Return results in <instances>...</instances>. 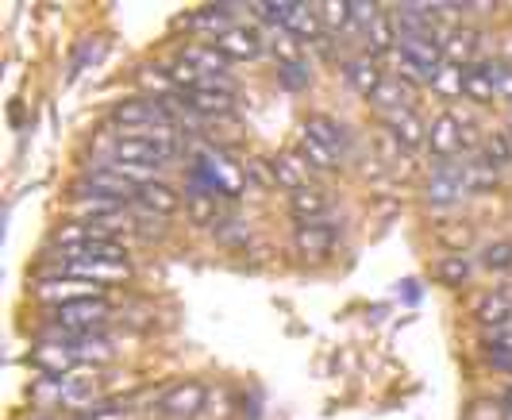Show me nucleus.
I'll return each instance as SVG.
<instances>
[{
    "instance_id": "1",
    "label": "nucleus",
    "mask_w": 512,
    "mask_h": 420,
    "mask_svg": "<svg viewBox=\"0 0 512 420\" xmlns=\"http://www.w3.org/2000/svg\"><path fill=\"white\" fill-rule=\"evenodd\" d=\"M112 124H120L128 135H143L174 128V112H170V101L162 97H143V101H124L112 108Z\"/></svg>"
},
{
    "instance_id": "2",
    "label": "nucleus",
    "mask_w": 512,
    "mask_h": 420,
    "mask_svg": "<svg viewBox=\"0 0 512 420\" xmlns=\"http://www.w3.org/2000/svg\"><path fill=\"white\" fill-rule=\"evenodd\" d=\"M108 316H112V305H108L104 297H93V301H74V305L51 309V324H54V332H70L77 343L81 336L101 332Z\"/></svg>"
},
{
    "instance_id": "3",
    "label": "nucleus",
    "mask_w": 512,
    "mask_h": 420,
    "mask_svg": "<svg viewBox=\"0 0 512 420\" xmlns=\"http://www.w3.org/2000/svg\"><path fill=\"white\" fill-rule=\"evenodd\" d=\"M397 47H401V62H409L412 70H420L428 81H436L439 66L447 58L436 35H397Z\"/></svg>"
},
{
    "instance_id": "4",
    "label": "nucleus",
    "mask_w": 512,
    "mask_h": 420,
    "mask_svg": "<svg viewBox=\"0 0 512 420\" xmlns=\"http://www.w3.org/2000/svg\"><path fill=\"white\" fill-rule=\"evenodd\" d=\"M35 297L47 301L51 309H58V305H74V301L104 297V286L89 282V278H43V282L35 286Z\"/></svg>"
},
{
    "instance_id": "5",
    "label": "nucleus",
    "mask_w": 512,
    "mask_h": 420,
    "mask_svg": "<svg viewBox=\"0 0 512 420\" xmlns=\"http://www.w3.org/2000/svg\"><path fill=\"white\" fill-rule=\"evenodd\" d=\"M205 397L208 390L201 382H178V386H170L166 394L158 397V413L166 420H193L205 409Z\"/></svg>"
},
{
    "instance_id": "6",
    "label": "nucleus",
    "mask_w": 512,
    "mask_h": 420,
    "mask_svg": "<svg viewBox=\"0 0 512 420\" xmlns=\"http://www.w3.org/2000/svg\"><path fill=\"white\" fill-rule=\"evenodd\" d=\"M185 105L193 112H205V116H228L235 105V85L224 78H208L201 89L185 93Z\"/></svg>"
},
{
    "instance_id": "7",
    "label": "nucleus",
    "mask_w": 512,
    "mask_h": 420,
    "mask_svg": "<svg viewBox=\"0 0 512 420\" xmlns=\"http://www.w3.org/2000/svg\"><path fill=\"white\" fill-rule=\"evenodd\" d=\"M85 189L89 193H101V197H112V201H139V182H131L124 170L116 166H101V170H89L85 174Z\"/></svg>"
},
{
    "instance_id": "8",
    "label": "nucleus",
    "mask_w": 512,
    "mask_h": 420,
    "mask_svg": "<svg viewBox=\"0 0 512 420\" xmlns=\"http://www.w3.org/2000/svg\"><path fill=\"white\" fill-rule=\"evenodd\" d=\"M62 255H70V263H108L128 266V251L120 239H85L74 247H62Z\"/></svg>"
},
{
    "instance_id": "9",
    "label": "nucleus",
    "mask_w": 512,
    "mask_h": 420,
    "mask_svg": "<svg viewBox=\"0 0 512 420\" xmlns=\"http://www.w3.org/2000/svg\"><path fill=\"white\" fill-rule=\"evenodd\" d=\"M466 193H470V189L462 182V170H455V166H439L436 174H432V182L424 185V197H428V205H436V209L455 205Z\"/></svg>"
},
{
    "instance_id": "10",
    "label": "nucleus",
    "mask_w": 512,
    "mask_h": 420,
    "mask_svg": "<svg viewBox=\"0 0 512 420\" xmlns=\"http://www.w3.org/2000/svg\"><path fill=\"white\" fill-rule=\"evenodd\" d=\"M31 363L43 370V374H51V378H62V374H70L81 359H77L74 343L54 340V343H39V347L31 351Z\"/></svg>"
},
{
    "instance_id": "11",
    "label": "nucleus",
    "mask_w": 512,
    "mask_h": 420,
    "mask_svg": "<svg viewBox=\"0 0 512 420\" xmlns=\"http://www.w3.org/2000/svg\"><path fill=\"white\" fill-rule=\"evenodd\" d=\"M428 147H432V155L439 158H451L462 151V120L459 116H451V112H443L432 120V128H428Z\"/></svg>"
},
{
    "instance_id": "12",
    "label": "nucleus",
    "mask_w": 512,
    "mask_h": 420,
    "mask_svg": "<svg viewBox=\"0 0 512 420\" xmlns=\"http://www.w3.org/2000/svg\"><path fill=\"white\" fill-rule=\"evenodd\" d=\"M216 47L228 62H247V58H258L262 54V39H258L251 27H231L224 35H216Z\"/></svg>"
},
{
    "instance_id": "13",
    "label": "nucleus",
    "mask_w": 512,
    "mask_h": 420,
    "mask_svg": "<svg viewBox=\"0 0 512 420\" xmlns=\"http://www.w3.org/2000/svg\"><path fill=\"white\" fill-rule=\"evenodd\" d=\"M385 135L389 139H397V147H420V143H428V128L416 120V112H393V116H385Z\"/></svg>"
},
{
    "instance_id": "14",
    "label": "nucleus",
    "mask_w": 512,
    "mask_h": 420,
    "mask_svg": "<svg viewBox=\"0 0 512 420\" xmlns=\"http://www.w3.org/2000/svg\"><path fill=\"white\" fill-rule=\"evenodd\" d=\"M289 209H293V216L301 220V224H320L324 216H328V209H332V197L324 193V189H301V193H293L289 197Z\"/></svg>"
},
{
    "instance_id": "15",
    "label": "nucleus",
    "mask_w": 512,
    "mask_h": 420,
    "mask_svg": "<svg viewBox=\"0 0 512 420\" xmlns=\"http://www.w3.org/2000/svg\"><path fill=\"white\" fill-rule=\"evenodd\" d=\"M370 105L382 108V116H393V112H409L412 85L401 78V74H397V78H385L382 85H378V93L370 97Z\"/></svg>"
},
{
    "instance_id": "16",
    "label": "nucleus",
    "mask_w": 512,
    "mask_h": 420,
    "mask_svg": "<svg viewBox=\"0 0 512 420\" xmlns=\"http://www.w3.org/2000/svg\"><path fill=\"white\" fill-rule=\"evenodd\" d=\"M293 243H297V251H301L305 259H320V255L332 251L335 228L332 224H301V228L293 232Z\"/></svg>"
},
{
    "instance_id": "17",
    "label": "nucleus",
    "mask_w": 512,
    "mask_h": 420,
    "mask_svg": "<svg viewBox=\"0 0 512 420\" xmlns=\"http://www.w3.org/2000/svg\"><path fill=\"white\" fill-rule=\"evenodd\" d=\"M282 31H289L293 39H305V43H316V39H324L316 4H293V8H289V16H285Z\"/></svg>"
},
{
    "instance_id": "18",
    "label": "nucleus",
    "mask_w": 512,
    "mask_h": 420,
    "mask_svg": "<svg viewBox=\"0 0 512 420\" xmlns=\"http://www.w3.org/2000/svg\"><path fill=\"white\" fill-rule=\"evenodd\" d=\"M462 97H470L474 105H489L497 97L493 66H466L462 70Z\"/></svg>"
},
{
    "instance_id": "19",
    "label": "nucleus",
    "mask_w": 512,
    "mask_h": 420,
    "mask_svg": "<svg viewBox=\"0 0 512 420\" xmlns=\"http://www.w3.org/2000/svg\"><path fill=\"white\" fill-rule=\"evenodd\" d=\"M185 209H189V220H193V224L208 228V224H216V220H220V193L193 185V189L185 193Z\"/></svg>"
},
{
    "instance_id": "20",
    "label": "nucleus",
    "mask_w": 512,
    "mask_h": 420,
    "mask_svg": "<svg viewBox=\"0 0 512 420\" xmlns=\"http://www.w3.org/2000/svg\"><path fill=\"white\" fill-rule=\"evenodd\" d=\"M139 205L154 216H174L181 209V197L162 182H143L139 185Z\"/></svg>"
},
{
    "instance_id": "21",
    "label": "nucleus",
    "mask_w": 512,
    "mask_h": 420,
    "mask_svg": "<svg viewBox=\"0 0 512 420\" xmlns=\"http://www.w3.org/2000/svg\"><path fill=\"white\" fill-rule=\"evenodd\" d=\"M347 81H351V85H355V89L362 93V97L370 101V97L378 93V85H382L385 78H382V70H378V62L362 54V58H351V62H347Z\"/></svg>"
},
{
    "instance_id": "22",
    "label": "nucleus",
    "mask_w": 512,
    "mask_h": 420,
    "mask_svg": "<svg viewBox=\"0 0 512 420\" xmlns=\"http://www.w3.org/2000/svg\"><path fill=\"white\" fill-rule=\"evenodd\" d=\"M432 236H436V243H443L447 251H466L470 243H474V228L466 224V220H439V224H432Z\"/></svg>"
},
{
    "instance_id": "23",
    "label": "nucleus",
    "mask_w": 512,
    "mask_h": 420,
    "mask_svg": "<svg viewBox=\"0 0 512 420\" xmlns=\"http://www.w3.org/2000/svg\"><path fill=\"white\" fill-rule=\"evenodd\" d=\"M305 132L316 135L324 147H332V151H343L347 147V132H343V124H335L332 116H324V112H312L305 120Z\"/></svg>"
},
{
    "instance_id": "24",
    "label": "nucleus",
    "mask_w": 512,
    "mask_h": 420,
    "mask_svg": "<svg viewBox=\"0 0 512 420\" xmlns=\"http://www.w3.org/2000/svg\"><path fill=\"white\" fill-rule=\"evenodd\" d=\"M274 174H278V185L282 189H289V193H301V189H308V166L301 155H282L274 158Z\"/></svg>"
},
{
    "instance_id": "25",
    "label": "nucleus",
    "mask_w": 512,
    "mask_h": 420,
    "mask_svg": "<svg viewBox=\"0 0 512 420\" xmlns=\"http://www.w3.org/2000/svg\"><path fill=\"white\" fill-rule=\"evenodd\" d=\"M478 320L489 324V328H505L512 324V297L509 293H489L478 301Z\"/></svg>"
},
{
    "instance_id": "26",
    "label": "nucleus",
    "mask_w": 512,
    "mask_h": 420,
    "mask_svg": "<svg viewBox=\"0 0 512 420\" xmlns=\"http://www.w3.org/2000/svg\"><path fill=\"white\" fill-rule=\"evenodd\" d=\"M297 155L305 158L312 170H324V174H328V170H335V151H332V147H324L316 135H308V132L301 135V143H297Z\"/></svg>"
},
{
    "instance_id": "27",
    "label": "nucleus",
    "mask_w": 512,
    "mask_h": 420,
    "mask_svg": "<svg viewBox=\"0 0 512 420\" xmlns=\"http://www.w3.org/2000/svg\"><path fill=\"white\" fill-rule=\"evenodd\" d=\"M181 58H185V62H193V66H197L201 74H208V78H212V74H224V66H228V58L220 54V47H216V43H212V47L197 43V47H189Z\"/></svg>"
},
{
    "instance_id": "28",
    "label": "nucleus",
    "mask_w": 512,
    "mask_h": 420,
    "mask_svg": "<svg viewBox=\"0 0 512 420\" xmlns=\"http://www.w3.org/2000/svg\"><path fill=\"white\" fill-rule=\"evenodd\" d=\"M474 51H478V31L474 27H455L443 43V54L451 62H466V58H474Z\"/></svg>"
},
{
    "instance_id": "29",
    "label": "nucleus",
    "mask_w": 512,
    "mask_h": 420,
    "mask_svg": "<svg viewBox=\"0 0 512 420\" xmlns=\"http://www.w3.org/2000/svg\"><path fill=\"white\" fill-rule=\"evenodd\" d=\"M462 182H466V189H493V185H497V166H493L486 155L470 158V162L462 166Z\"/></svg>"
},
{
    "instance_id": "30",
    "label": "nucleus",
    "mask_w": 512,
    "mask_h": 420,
    "mask_svg": "<svg viewBox=\"0 0 512 420\" xmlns=\"http://www.w3.org/2000/svg\"><path fill=\"white\" fill-rule=\"evenodd\" d=\"M482 155H486L493 166H505V162H512V135H509V128H501V132H489L486 139H482Z\"/></svg>"
},
{
    "instance_id": "31",
    "label": "nucleus",
    "mask_w": 512,
    "mask_h": 420,
    "mask_svg": "<svg viewBox=\"0 0 512 420\" xmlns=\"http://www.w3.org/2000/svg\"><path fill=\"white\" fill-rule=\"evenodd\" d=\"M243 178H251V182L262 185V189H278V174H274V162H270V158H247Z\"/></svg>"
},
{
    "instance_id": "32",
    "label": "nucleus",
    "mask_w": 512,
    "mask_h": 420,
    "mask_svg": "<svg viewBox=\"0 0 512 420\" xmlns=\"http://www.w3.org/2000/svg\"><path fill=\"white\" fill-rule=\"evenodd\" d=\"M482 266L486 270H512V239H497V243H489L486 251H482Z\"/></svg>"
},
{
    "instance_id": "33",
    "label": "nucleus",
    "mask_w": 512,
    "mask_h": 420,
    "mask_svg": "<svg viewBox=\"0 0 512 420\" xmlns=\"http://www.w3.org/2000/svg\"><path fill=\"white\" fill-rule=\"evenodd\" d=\"M74 351L81 363H93V359H97V363H108V359H112V347H108L101 336H81V340L74 343Z\"/></svg>"
},
{
    "instance_id": "34",
    "label": "nucleus",
    "mask_w": 512,
    "mask_h": 420,
    "mask_svg": "<svg viewBox=\"0 0 512 420\" xmlns=\"http://www.w3.org/2000/svg\"><path fill=\"white\" fill-rule=\"evenodd\" d=\"M436 278L439 282H447V286H462V282L470 278V259H462V255L443 259V263L436 266Z\"/></svg>"
},
{
    "instance_id": "35",
    "label": "nucleus",
    "mask_w": 512,
    "mask_h": 420,
    "mask_svg": "<svg viewBox=\"0 0 512 420\" xmlns=\"http://www.w3.org/2000/svg\"><path fill=\"white\" fill-rule=\"evenodd\" d=\"M228 16H231L228 8H201V12H197V16H189L185 24H189V27H208V31H220V35H224V31H231Z\"/></svg>"
},
{
    "instance_id": "36",
    "label": "nucleus",
    "mask_w": 512,
    "mask_h": 420,
    "mask_svg": "<svg viewBox=\"0 0 512 420\" xmlns=\"http://www.w3.org/2000/svg\"><path fill=\"white\" fill-rule=\"evenodd\" d=\"M366 35H370V47H374V51L382 54V51H389V47H397V27L389 24V20H378V24L370 27V31H366Z\"/></svg>"
},
{
    "instance_id": "37",
    "label": "nucleus",
    "mask_w": 512,
    "mask_h": 420,
    "mask_svg": "<svg viewBox=\"0 0 512 420\" xmlns=\"http://www.w3.org/2000/svg\"><path fill=\"white\" fill-rule=\"evenodd\" d=\"M131 413L124 405H85L74 420H128Z\"/></svg>"
},
{
    "instance_id": "38",
    "label": "nucleus",
    "mask_w": 512,
    "mask_h": 420,
    "mask_svg": "<svg viewBox=\"0 0 512 420\" xmlns=\"http://www.w3.org/2000/svg\"><path fill=\"white\" fill-rule=\"evenodd\" d=\"M316 12L328 20V24H335V27H343V24H351V4L347 0H328V4H316Z\"/></svg>"
},
{
    "instance_id": "39",
    "label": "nucleus",
    "mask_w": 512,
    "mask_h": 420,
    "mask_svg": "<svg viewBox=\"0 0 512 420\" xmlns=\"http://www.w3.org/2000/svg\"><path fill=\"white\" fill-rule=\"evenodd\" d=\"M278 74H282V81L289 85V89H305L308 81H312L308 78V70H305V62H285Z\"/></svg>"
},
{
    "instance_id": "40",
    "label": "nucleus",
    "mask_w": 512,
    "mask_h": 420,
    "mask_svg": "<svg viewBox=\"0 0 512 420\" xmlns=\"http://www.w3.org/2000/svg\"><path fill=\"white\" fill-rule=\"evenodd\" d=\"M351 20L370 31V27L382 20V16H378V4H362V0H351Z\"/></svg>"
},
{
    "instance_id": "41",
    "label": "nucleus",
    "mask_w": 512,
    "mask_h": 420,
    "mask_svg": "<svg viewBox=\"0 0 512 420\" xmlns=\"http://www.w3.org/2000/svg\"><path fill=\"white\" fill-rule=\"evenodd\" d=\"M274 54L282 58V66H285V62H301V47H297V39H293L289 31H282V35H278V43H274Z\"/></svg>"
},
{
    "instance_id": "42",
    "label": "nucleus",
    "mask_w": 512,
    "mask_h": 420,
    "mask_svg": "<svg viewBox=\"0 0 512 420\" xmlns=\"http://www.w3.org/2000/svg\"><path fill=\"white\" fill-rule=\"evenodd\" d=\"M432 85L443 89V93H462V70L459 66H447V70H439Z\"/></svg>"
},
{
    "instance_id": "43",
    "label": "nucleus",
    "mask_w": 512,
    "mask_h": 420,
    "mask_svg": "<svg viewBox=\"0 0 512 420\" xmlns=\"http://www.w3.org/2000/svg\"><path fill=\"white\" fill-rule=\"evenodd\" d=\"M489 363L497 370H512V347H501V343H489Z\"/></svg>"
},
{
    "instance_id": "44",
    "label": "nucleus",
    "mask_w": 512,
    "mask_h": 420,
    "mask_svg": "<svg viewBox=\"0 0 512 420\" xmlns=\"http://www.w3.org/2000/svg\"><path fill=\"white\" fill-rule=\"evenodd\" d=\"M493 81H497V93L512 101V70H493Z\"/></svg>"
},
{
    "instance_id": "45",
    "label": "nucleus",
    "mask_w": 512,
    "mask_h": 420,
    "mask_svg": "<svg viewBox=\"0 0 512 420\" xmlns=\"http://www.w3.org/2000/svg\"><path fill=\"white\" fill-rule=\"evenodd\" d=\"M505 409H509V413H512V386H509V390H505Z\"/></svg>"
},
{
    "instance_id": "46",
    "label": "nucleus",
    "mask_w": 512,
    "mask_h": 420,
    "mask_svg": "<svg viewBox=\"0 0 512 420\" xmlns=\"http://www.w3.org/2000/svg\"><path fill=\"white\" fill-rule=\"evenodd\" d=\"M509 135H512V124H509Z\"/></svg>"
}]
</instances>
